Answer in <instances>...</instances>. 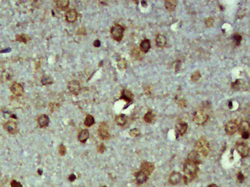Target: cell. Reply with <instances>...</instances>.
Listing matches in <instances>:
<instances>
[{"instance_id": "cell-1", "label": "cell", "mask_w": 250, "mask_h": 187, "mask_svg": "<svg viewBox=\"0 0 250 187\" xmlns=\"http://www.w3.org/2000/svg\"><path fill=\"white\" fill-rule=\"evenodd\" d=\"M199 170V164L187 159L183 164V180L184 184H188L194 180L197 176Z\"/></svg>"}, {"instance_id": "cell-2", "label": "cell", "mask_w": 250, "mask_h": 187, "mask_svg": "<svg viewBox=\"0 0 250 187\" xmlns=\"http://www.w3.org/2000/svg\"><path fill=\"white\" fill-rule=\"evenodd\" d=\"M195 147L196 151H197L200 155H202L204 157L208 155L210 145L208 141L204 137H202L197 141Z\"/></svg>"}, {"instance_id": "cell-3", "label": "cell", "mask_w": 250, "mask_h": 187, "mask_svg": "<svg viewBox=\"0 0 250 187\" xmlns=\"http://www.w3.org/2000/svg\"><path fill=\"white\" fill-rule=\"evenodd\" d=\"M124 30H125V28L123 25L119 24H115L111 28V30H110L111 36L114 40H115L116 41L120 42L122 40L123 38Z\"/></svg>"}, {"instance_id": "cell-4", "label": "cell", "mask_w": 250, "mask_h": 187, "mask_svg": "<svg viewBox=\"0 0 250 187\" xmlns=\"http://www.w3.org/2000/svg\"><path fill=\"white\" fill-rule=\"evenodd\" d=\"M209 115L205 111L204 109H201L194 113L193 117V120L196 124L202 125L207 121Z\"/></svg>"}, {"instance_id": "cell-5", "label": "cell", "mask_w": 250, "mask_h": 187, "mask_svg": "<svg viewBox=\"0 0 250 187\" xmlns=\"http://www.w3.org/2000/svg\"><path fill=\"white\" fill-rule=\"evenodd\" d=\"M236 149L243 158H245L249 155L250 148L248 144L243 141H238L236 142Z\"/></svg>"}, {"instance_id": "cell-6", "label": "cell", "mask_w": 250, "mask_h": 187, "mask_svg": "<svg viewBox=\"0 0 250 187\" xmlns=\"http://www.w3.org/2000/svg\"><path fill=\"white\" fill-rule=\"evenodd\" d=\"M239 133L244 139H248L250 137V123L247 121H242L238 126Z\"/></svg>"}, {"instance_id": "cell-7", "label": "cell", "mask_w": 250, "mask_h": 187, "mask_svg": "<svg viewBox=\"0 0 250 187\" xmlns=\"http://www.w3.org/2000/svg\"><path fill=\"white\" fill-rule=\"evenodd\" d=\"M98 135L99 138L103 140H106L110 138V135L106 123L102 122L100 123L98 129Z\"/></svg>"}, {"instance_id": "cell-8", "label": "cell", "mask_w": 250, "mask_h": 187, "mask_svg": "<svg viewBox=\"0 0 250 187\" xmlns=\"http://www.w3.org/2000/svg\"><path fill=\"white\" fill-rule=\"evenodd\" d=\"M155 169V164L149 162H143L141 164L140 171L144 173L145 174H146L148 177H149L152 173L154 171Z\"/></svg>"}, {"instance_id": "cell-9", "label": "cell", "mask_w": 250, "mask_h": 187, "mask_svg": "<svg viewBox=\"0 0 250 187\" xmlns=\"http://www.w3.org/2000/svg\"><path fill=\"white\" fill-rule=\"evenodd\" d=\"M238 129V125L236 120L229 121L225 126V130L228 135H233Z\"/></svg>"}, {"instance_id": "cell-10", "label": "cell", "mask_w": 250, "mask_h": 187, "mask_svg": "<svg viewBox=\"0 0 250 187\" xmlns=\"http://www.w3.org/2000/svg\"><path fill=\"white\" fill-rule=\"evenodd\" d=\"M68 87L70 92L74 95H78L81 91L80 84L77 81L75 80L69 82Z\"/></svg>"}, {"instance_id": "cell-11", "label": "cell", "mask_w": 250, "mask_h": 187, "mask_svg": "<svg viewBox=\"0 0 250 187\" xmlns=\"http://www.w3.org/2000/svg\"><path fill=\"white\" fill-rule=\"evenodd\" d=\"M4 127V129L11 134H16L19 131L16 123L13 121H8L6 122Z\"/></svg>"}, {"instance_id": "cell-12", "label": "cell", "mask_w": 250, "mask_h": 187, "mask_svg": "<svg viewBox=\"0 0 250 187\" xmlns=\"http://www.w3.org/2000/svg\"><path fill=\"white\" fill-rule=\"evenodd\" d=\"M182 180V175L180 173L177 171H173L171 173L169 177V183L171 185L175 186L179 184Z\"/></svg>"}, {"instance_id": "cell-13", "label": "cell", "mask_w": 250, "mask_h": 187, "mask_svg": "<svg viewBox=\"0 0 250 187\" xmlns=\"http://www.w3.org/2000/svg\"><path fill=\"white\" fill-rule=\"evenodd\" d=\"M120 99L124 100L125 101H126L128 106V104L131 103L134 100V94L130 90L125 89L122 91Z\"/></svg>"}, {"instance_id": "cell-14", "label": "cell", "mask_w": 250, "mask_h": 187, "mask_svg": "<svg viewBox=\"0 0 250 187\" xmlns=\"http://www.w3.org/2000/svg\"><path fill=\"white\" fill-rule=\"evenodd\" d=\"M188 128V125L185 122H181L178 123L176 127V132L178 136H182L186 132Z\"/></svg>"}, {"instance_id": "cell-15", "label": "cell", "mask_w": 250, "mask_h": 187, "mask_svg": "<svg viewBox=\"0 0 250 187\" xmlns=\"http://www.w3.org/2000/svg\"><path fill=\"white\" fill-rule=\"evenodd\" d=\"M187 160L192 161V162H195V163L198 164H201L200 155L196 150H193L189 154L188 157H187Z\"/></svg>"}, {"instance_id": "cell-16", "label": "cell", "mask_w": 250, "mask_h": 187, "mask_svg": "<svg viewBox=\"0 0 250 187\" xmlns=\"http://www.w3.org/2000/svg\"><path fill=\"white\" fill-rule=\"evenodd\" d=\"M11 91L12 93L17 96H21L24 93L23 86L18 83H15L11 86Z\"/></svg>"}, {"instance_id": "cell-17", "label": "cell", "mask_w": 250, "mask_h": 187, "mask_svg": "<svg viewBox=\"0 0 250 187\" xmlns=\"http://www.w3.org/2000/svg\"><path fill=\"white\" fill-rule=\"evenodd\" d=\"M137 183L138 184H142L147 181L149 177L141 171H137L134 174Z\"/></svg>"}, {"instance_id": "cell-18", "label": "cell", "mask_w": 250, "mask_h": 187, "mask_svg": "<svg viewBox=\"0 0 250 187\" xmlns=\"http://www.w3.org/2000/svg\"><path fill=\"white\" fill-rule=\"evenodd\" d=\"M77 12L75 9H70L66 13V19L68 22H74L77 19Z\"/></svg>"}, {"instance_id": "cell-19", "label": "cell", "mask_w": 250, "mask_h": 187, "mask_svg": "<svg viewBox=\"0 0 250 187\" xmlns=\"http://www.w3.org/2000/svg\"><path fill=\"white\" fill-rule=\"evenodd\" d=\"M37 122L41 128L47 127L49 123V118L46 114H42L38 118Z\"/></svg>"}, {"instance_id": "cell-20", "label": "cell", "mask_w": 250, "mask_h": 187, "mask_svg": "<svg viewBox=\"0 0 250 187\" xmlns=\"http://www.w3.org/2000/svg\"><path fill=\"white\" fill-rule=\"evenodd\" d=\"M178 1L176 0H166L164 2L165 8L169 12H173L176 9Z\"/></svg>"}, {"instance_id": "cell-21", "label": "cell", "mask_w": 250, "mask_h": 187, "mask_svg": "<svg viewBox=\"0 0 250 187\" xmlns=\"http://www.w3.org/2000/svg\"><path fill=\"white\" fill-rule=\"evenodd\" d=\"M167 44V38L165 35L158 34L156 37V46L160 48L165 47Z\"/></svg>"}, {"instance_id": "cell-22", "label": "cell", "mask_w": 250, "mask_h": 187, "mask_svg": "<svg viewBox=\"0 0 250 187\" xmlns=\"http://www.w3.org/2000/svg\"><path fill=\"white\" fill-rule=\"evenodd\" d=\"M90 137V133L88 130L83 129L82 130L78 135V139L81 142L85 143Z\"/></svg>"}, {"instance_id": "cell-23", "label": "cell", "mask_w": 250, "mask_h": 187, "mask_svg": "<svg viewBox=\"0 0 250 187\" xmlns=\"http://www.w3.org/2000/svg\"><path fill=\"white\" fill-rule=\"evenodd\" d=\"M151 47V44L150 40L147 39H145L143 40L140 44V48L141 51L144 53H147L149 51Z\"/></svg>"}, {"instance_id": "cell-24", "label": "cell", "mask_w": 250, "mask_h": 187, "mask_svg": "<svg viewBox=\"0 0 250 187\" xmlns=\"http://www.w3.org/2000/svg\"><path fill=\"white\" fill-rule=\"evenodd\" d=\"M127 117L124 114H120L115 117V122L120 126H124L127 122Z\"/></svg>"}, {"instance_id": "cell-25", "label": "cell", "mask_w": 250, "mask_h": 187, "mask_svg": "<svg viewBox=\"0 0 250 187\" xmlns=\"http://www.w3.org/2000/svg\"><path fill=\"white\" fill-rule=\"evenodd\" d=\"M58 7L62 10H65L68 8L69 1L68 0H59L56 1Z\"/></svg>"}, {"instance_id": "cell-26", "label": "cell", "mask_w": 250, "mask_h": 187, "mask_svg": "<svg viewBox=\"0 0 250 187\" xmlns=\"http://www.w3.org/2000/svg\"><path fill=\"white\" fill-rule=\"evenodd\" d=\"M155 119V114L152 111H149L144 116V120L146 123H152Z\"/></svg>"}, {"instance_id": "cell-27", "label": "cell", "mask_w": 250, "mask_h": 187, "mask_svg": "<svg viewBox=\"0 0 250 187\" xmlns=\"http://www.w3.org/2000/svg\"><path fill=\"white\" fill-rule=\"evenodd\" d=\"M232 40L236 46H239L242 41V37L238 33H234L232 36Z\"/></svg>"}, {"instance_id": "cell-28", "label": "cell", "mask_w": 250, "mask_h": 187, "mask_svg": "<svg viewBox=\"0 0 250 187\" xmlns=\"http://www.w3.org/2000/svg\"><path fill=\"white\" fill-rule=\"evenodd\" d=\"M16 39L17 41H18L21 42L26 44L27 42V41L30 40V37L26 34H22L17 35L16 37Z\"/></svg>"}, {"instance_id": "cell-29", "label": "cell", "mask_w": 250, "mask_h": 187, "mask_svg": "<svg viewBox=\"0 0 250 187\" xmlns=\"http://www.w3.org/2000/svg\"><path fill=\"white\" fill-rule=\"evenodd\" d=\"M95 123V119L91 115H87L84 120V125L87 127H91Z\"/></svg>"}, {"instance_id": "cell-30", "label": "cell", "mask_w": 250, "mask_h": 187, "mask_svg": "<svg viewBox=\"0 0 250 187\" xmlns=\"http://www.w3.org/2000/svg\"><path fill=\"white\" fill-rule=\"evenodd\" d=\"M201 78V73L199 71H195L191 75L190 79L192 82H197Z\"/></svg>"}, {"instance_id": "cell-31", "label": "cell", "mask_w": 250, "mask_h": 187, "mask_svg": "<svg viewBox=\"0 0 250 187\" xmlns=\"http://www.w3.org/2000/svg\"><path fill=\"white\" fill-rule=\"evenodd\" d=\"M118 68L120 70H125L127 68V62L125 61V59H121L118 62Z\"/></svg>"}, {"instance_id": "cell-32", "label": "cell", "mask_w": 250, "mask_h": 187, "mask_svg": "<svg viewBox=\"0 0 250 187\" xmlns=\"http://www.w3.org/2000/svg\"><path fill=\"white\" fill-rule=\"evenodd\" d=\"M177 101V104L181 107V108H184L187 106V102L186 101V100H184V98H177V99H176Z\"/></svg>"}, {"instance_id": "cell-33", "label": "cell", "mask_w": 250, "mask_h": 187, "mask_svg": "<svg viewBox=\"0 0 250 187\" xmlns=\"http://www.w3.org/2000/svg\"><path fill=\"white\" fill-rule=\"evenodd\" d=\"M129 134H130V135L131 137H137L139 136L140 135V130H139L138 129H137V128H134V129H131V130L130 131Z\"/></svg>"}, {"instance_id": "cell-34", "label": "cell", "mask_w": 250, "mask_h": 187, "mask_svg": "<svg viewBox=\"0 0 250 187\" xmlns=\"http://www.w3.org/2000/svg\"><path fill=\"white\" fill-rule=\"evenodd\" d=\"M214 22V19L212 17H208L205 19V24L207 27H211L212 26Z\"/></svg>"}, {"instance_id": "cell-35", "label": "cell", "mask_w": 250, "mask_h": 187, "mask_svg": "<svg viewBox=\"0 0 250 187\" xmlns=\"http://www.w3.org/2000/svg\"><path fill=\"white\" fill-rule=\"evenodd\" d=\"M240 81L239 79L236 80L235 82L231 84V88L235 91H239L240 88Z\"/></svg>"}, {"instance_id": "cell-36", "label": "cell", "mask_w": 250, "mask_h": 187, "mask_svg": "<svg viewBox=\"0 0 250 187\" xmlns=\"http://www.w3.org/2000/svg\"><path fill=\"white\" fill-rule=\"evenodd\" d=\"M59 153L61 156H65L66 154V148L65 146L63 144H61L59 148Z\"/></svg>"}, {"instance_id": "cell-37", "label": "cell", "mask_w": 250, "mask_h": 187, "mask_svg": "<svg viewBox=\"0 0 250 187\" xmlns=\"http://www.w3.org/2000/svg\"><path fill=\"white\" fill-rule=\"evenodd\" d=\"M237 178L238 181L240 183H242L245 180L246 177L244 176V175L241 172H239L238 174H237Z\"/></svg>"}, {"instance_id": "cell-38", "label": "cell", "mask_w": 250, "mask_h": 187, "mask_svg": "<svg viewBox=\"0 0 250 187\" xmlns=\"http://www.w3.org/2000/svg\"><path fill=\"white\" fill-rule=\"evenodd\" d=\"M97 150H98V152H99L100 154H102V153H103L106 151V147H105V145L103 144H101L99 145H98V148H97Z\"/></svg>"}, {"instance_id": "cell-39", "label": "cell", "mask_w": 250, "mask_h": 187, "mask_svg": "<svg viewBox=\"0 0 250 187\" xmlns=\"http://www.w3.org/2000/svg\"><path fill=\"white\" fill-rule=\"evenodd\" d=\"M41 82L43 85H47V84H51L52 83V81L50 79L49 77H44L42 79Z\"/></svg>"}, {"instance_id": "cell-40", "label": "cell", "mask_w": 250, "mask_h": 187, "mask_svg": "<svg viewBox=\"0 0 250 187\" xmlns=\"http://www.w3.org/2000/svg\"><path fill=\"white\" fill-rule=\"evenodd\" d=\"M11 187H23L22 184L20 183H19V182H18L15 180H12L11 181Z\"/></svg>"}, {"instance_id": "cell-41", "label": "cell", "mask_w": 250, "mask_h": 187, "mask_svg": "<svg viewBox=\"0 0 250 187\" xmlns=\"http://www.w3.org/2000/svg\"><path fill=\"white\" fill-rule=\"evenodd\" d=\"M49 108H50V110L51 111H55L57 108H58V106H56V104H55V103H52V104H50V106H49Z\"/></svg>"}, {"instance_id": "cell-42", "label": "cell", "mask_w": 250, "mask_h": 187, "mask_svg": "<svg viewBox=\"0 0 250 187\" xmlns=\"http://www.w3.org/2000/svg\"><path fill=\"white\" fill-rule=\"evenodd\" d=\"M75 179H76V176H75V174H70V175L69 176V177H68V180H69V181H71V182L74 181Z\"/></svg>"}, {"instance_id": "cell-43", "label": "cell", "mask_w": 250, "mask_h": 187, "mask_svg": "<svg viewBox=\"0 0 250 187\" xmlns=\"http://www.w3.org/2000/svg\"><path fill=\"white\" fill-rule=\"evenodd\" d=\"M181 62H180V61H178V62L177 63L176 66H175V71H176L177 72H178V71H179V69H181Z\"/></svg>"}, {"instance_id": "cell-44", "label": "cell", "mask_w": 250, "mask_h": 187, "mask_svg": "<svg viewBox=\"0 0 250 187\" xmlns=\"http://www.w3.org/2000/svg\"><path fill=\"white\" fill-rule=\"evenodd\" d=\"M93 45H94V47H99L100 46V41L99 40H95L93 42Z\"/></svg>"}, {"instance_id": "cell-45", "label": "cell", "mask_w": 250, "mask_h": 187, "mask_svg": "<svg viewBox=\"0 0 250 187\" xmlns=\"http://www.w3.org/2000/svg\"><path fill=\"white\" fill-rule=\"evenodd\" d=\"M207 187H218V186H217L216 184H210V185H209Z\"/></svg>"}, {"instance_id": "cell-46", "label": "cell", "mask_w": 250, "mask_h": 187, "mask_svg": "<svg viewBox=\"0 0 250 187\" xmlns=\"http://www.w3.org/2000/svg\"><path fill=\"white\" fill-rule=\"evenodd\" d=\"M228 106H229V107L230 109H231V108H232V103H231V101H230L229 102Z\"/></svg>"}, {"instance_id": "cell-47", "label": "cell", "mask_w": 250, "mask_h": 187, "mask_svg": "<svg viewBox=\"0 0 250 187\" xmlns=\"http://www.w3.org/2000/svg\"><path fill=\"white\" fill-rule=\"evenodd\" d=\"M38 174H39L40 175H41V174H42V173H43V171H42L41 170H40V169H38Z\"/></svg>"}, {"instance_id": "cell-48", "label": "cell", "mask_w": 250, "mask_h": 187, "mask_svg": "<svg viewBox=\"0 0 250 187\" xmlns=\"http://www.w3.org/2000/svg\"></svg>"}]
</instances>
